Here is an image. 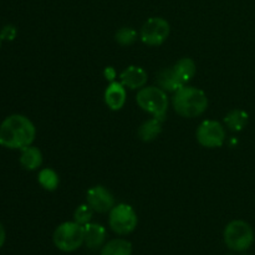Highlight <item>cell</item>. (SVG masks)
I'll use <instances>...</instances> for the list:
<instances>
[{"label":"cell","mask_w":255,"mask_h":255,"mask_svg":"<svg viewBox=\"0 0 255 255\" xmlns=\"http://www.w3.org/2000/svg\"><path fill=\"white\" fill-rule=\"evenodd\" d=\"M101 255H132V244L126 239H112L102 247Z\"/></svg>","instance_id":"e0dca14e"},{"label":"cell","mask_w":255,"mask_h":255,"mask_svg":"<svg viewBox=\"0 0 255 255\" xmlns=\"http://www.w3.org/2000/svg\"><path fill=\"white\" fill-rule=\"evenodd\" d=\"M157 84L166 92H173V94L186 85L174 71L173 67H166L161 70L157 74Z\"/></svg>","instance_id":"4fadbf2b"},{"label":"cell","mask_w":255,"mask_h":255,"mask_svg":"<svg viewBox=\"0 0 255 255\" xmlns=\"http://www.w3.org/2000/svg\"><path fill=\"white\" fill-rule=\"evenodd\" d=\"M5 239H6V233H5V229L4 227H2V224L0 223V248L4 246Z\"/></svg>","instance_id":"cb8c5ba5"},{"label":"cell","mask_w":255,"mask_h":255,"mask_svg":"<svg viewBox=\"0 0 255 255\" xmlns=\"http://www.w3.org/2000/svg\"><path fill=\"white\" fill-rule=\"evenodd\" d=\"M37 179H39L40 186L44 189H46V191H55V189L59 187L60 183L59 176H57L56 172L51 168L41 169V171L39 172Z\"/></svg>","instance_id":"d6986e66"},{"label":"cell","mask_w":255,"mask_h":255,"mask_svg":"<svg viewBox=\"0 0 255 255\" xmlns=\"http://www.w3.org/2000/svg\"><path fill=\"white\" fill-rule=\"evenodd\" d=\"M106 228L101 224L90 222L84 226V244L91 251L102 248L106 242Z\"/></svg>","instance_id":"7c38bea8"},{"label":"cell","mask_w":255,"mask_h":255,"mask_svg":"<svg viewBox=\"0 0 255 255\" xmlns=\"http://www.w3.org/2000/svg\"><path fill=\"white\" fill-rule=\"evenodd\" d=\"M92 217H94V209L87 203L79 206L74 212V221L81 226H86L87 223H90Z\"/></svg>","instance_id":"44dd1931"},{"label":"cell","mask_w":255,"mask_h":255,"mask_svg":"<svg viewBox=\"0 0 255 255\" xmlns=\"http://www.w3.org/2000/svg\"><path fill=\"white\" fill-rule=\"evenodd\" d=\"M86 202L96 213H109L115 207V197L106 187L94 186L87 191Z\"/></svg>","instance_id":"9c48e42d"},{"label":"cell","mask_w":255,"mask_h":255,"mask_svg":"<svg viewBox=\"0 0 255 255\" xmlns=\"http://www.w3.org/2000/svg\"><path fill=\"white\" fill-rule=\"evenodd\" d=\"M16 27L14 25H6L1 29L0 31V36H1L2 40H6V41H11L16 37Z\"/></svg>","instance_id":"7402d4cb"},{"label":"cell","mask_w":255,"mask_h":255,"mask_svg":"<svg viewBox=\"0 0 255 255\" xmlns=\"http://www.w3.org/2000/svg\"><path fill=\"white\" fill-rule=\"evenodd\" d=\"M162 120L152 117L138 127V137L143 142H151L162 132Z\"/></svg>","instance_id":"2e32d148"},{"label":"cell","mask_w":255,"mask_h":255,"mask_svg":"<svg viewBox=\"0 0 255 255\" xmlns=\"http://www.w3.org/2000/svg\"><path fill=\"white\" fill-rule=\"evenodd\" d=\"M54 244L59 251L71 253L84 244V226L76 222L61 223L54 232Z\"/></svg>","instance_id":"277c9868"},{"label":"cell","mask_w":255,"mask_h":255,"mask_svg":"<svg viewBox=\"0 0 255 255\" xmlns=\"http://www.w3.org/2000/svg\"><path fill=\"white\" fill-rule=\"evenodd\" d=\"M1 41H2V39H1V36H0V47H1Z\"/></svg>","instance_id":"d4e9b609"},{"label":"cell","mask_w":255,"mask_h":255,"mask_svg":"<svg viewBox=\"0 0 255 255\" xmlns=\"http://www.w3.org/2000/svg\"><path fill=\"white\" fill-rule=\"evenodd\" d=\"M147 80H148V75L146 70L136 65L126 67L120 74V82L129 90H141L142 87L146 86Z\"/></svg>","instance_id":"30bf717a"},{"label":"cell","mask_w":255,"mask_h":255,"mask_svg":"<svg viewBox=\"0 0 255 255\" xmlns=\"http://www.w3.org/2000/svg\"><path fill=\"white\" fill-rule=\"evenodd\" d=\"M224 243L231 251H248L254 242L253 228L244 221H232L224 228Z\"/></svg>","instance_id":"5b68a950"},{"label":"cell","mask_w":255,"mask_h":255,"mask_svg":"<svg viewBox=\"0 0 255 255\" xmlns=\"http://www.w3.org/2000/svg\"><path fill=\"white\" fill-rule=\"evenodd\" d=\"M20 164L27 171H35L42 164V153L37 147H25L20 154Z\"/></svg>","instance_id":"5bb4252c"},{"label":"cell","mask_w":255,"mask_h":255,"mask_svg":"<svg viewBox=\"0 0 255 255\" xmlns=\"http://www.w3.org/2000/svg\"><path fill=\"white\" fill-rule=\"evenodd\" d=\"M104 76H105V79H106L109 82L116 81L117 71L115 70V67L107 66L106 69H105V71H104Z\"/></svg>","instance_id":"603a6c76"},{"label":"cell","mask_w":255,"mask_h":255,"mask_svg":"<svg viewBox=\"0 0 255 255\" xmlns=\"http://www.w3.org/2000/svg\"><path fill=\"white\" fill-rule=\"evenodd\" d=\"M173 69L186 85L193 79L194 75H196L197 72L196 62L192 59H189V57H182L181 60H178V61L174 64Z\"/></svg>","instance_id":"ac0fdd59"},{"label":"cell","mask_w":255,"mask_h":255,"mask_svg":"<svg viewBox=\"0 0 255 255\" xmlns=\"http://www.w3.org/2000/svg\"><path fill=\"white\" fill-rule=\"evenodd\" d=\"M36 136L35 125L24 115H11L0 125V144L10 149L31 146Z\"/></svg>","instance_id":"6da1fadb"},{"label":"cell","mask_w":255,"mask_h":255,"mask_svg":"<svg viewBox=\"0 0 255 255\" xmlns=\"http://www.w3.org/2000/svg\"><path fill=\"white\" fill-rule=\"evenodd\" d=\"M105 104L107 105L110 110L112 111H119L125 106L127 100L126 87L120 81L110 82L105 91Z\"/></svg>","instance_id":"8fae6325"},{"label":"cell","mask_w":255,"mask_h":255,"mask_svg":"<svg viewBox=\"0 0 255 255\" xmlns=\"http://www.w3.org/2000/svg\"><path fill=\"white\" fill-rule=\"evenodd\" d=\"M173 109L184 119H196L208 109V97L201 89L184 85L172 97Z\"/></svg>","instance_id":"7a4b0ae2"},{"label":"cell","mask_w":255,"mask_h":255,"mask_svg":"<svg viewBox=\"0 0 255 255\" xmlns=\"http://www.w3.org/2000/svg\"><path fill=\"white\" fill-rule=\"evenodd\" d=\"M171 25L166 19L159 16L147 20L139 31V39L147 46H159L169 36Z\"/></svg>","instance_id":"52a82bcc"},{"label":"cell","mask_w":255,"mask_h":255,"mask_svg":"<svg viewBox=\"0 0 255 255\" xmlns=\"http://www.w3.org/2000/svg\"><path fill=\"white\" fill-rule=\"evenodd\" d=\"M137 37H138V34H137L136 30L128 26L121 27L120 30H117L116 35H115V40L121 46H129L136 41Z\"/></svg>","instance_id":"ffe728a7"},{"label":"cell","mask_w":255,"mask_h":255,"mask_svg":"<svg viewBox=\"0 0 255 255\" xmlns=\"http://www.w3.org/2000/svg\"><path fill=\"white\" fill-rule=\"evenodd\" d=\"M249 122V115L241 109H234L229 111L224 117V125L231 131L239 132L246 128Z\"/></svg>","instance_id":"9a60e30c"},{"label":"cell","mask_w":255,"mask_h":255,"mask_svg":"<svg viewBox=\"0 0 255 255\" xmlns=\"http://www.w3.org/2000/svg\"><path fill=\"white\" fill-rule=\"evenodd\" d=\"M196 137L202 147L219 148L226 142V128L221 122L206 120L197 128Z\"/></svg>","instance_id":"ba28073f"},{"label":"cell","mask_w":255,"mask_h":255,"mask_svg":"<svg viewBox=\"0 0 255 255\" xmlns=\"http://www.w3.org/2000/svg\"><path fill=\"white\" fill-rule=\"evenodd\" d=\"M109 224L112 232L119 236H128L136 229L138 217L129 204L119 203L109 212Z\"/></svg>","instance_id":"8992f818"},{"label":"cell","mask_w":255,"mask_h":255,"mask_svg":"<svg viewBox=\"0 0 255 255\" xmlns=\"http://www.w3.org/2000/svg\"><path fill=\"white\" fill-rule=\"evenodd\" d=\"M136 102L143 111L162 121L168 111V96L167 92L159 86L142 87L136 95Z\"/></svg>","instance_id":"3957f363"}]
</instances>
